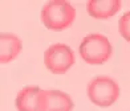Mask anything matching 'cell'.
Instances as JSON below:
<instances>
[{"label": "cell", "mask_w": 130, "mask_h": 111, "mask_svg": "<svg viewBox=\"0 0 130 111\" xmlns=\"http://www.w3.org/2000/svg\"><path fill=\"white\" fill-rule=\"evenodd\" d=\"M76 8L65 0L46 2L40 11V20L45 28L60 32L69 28L76 20Z\"/></svg>", "instance_id": "obj_1"}, {"label": "cell", "mask_w": 130, "mask_h": 111, "mask_svg": "<svg viewBox=\"0 0 130 111\" xmlns=\"http://www.w3.org/2000/svg\"><path fill=\"white\" fill-rule=\"evenodd\" d=\"M78 53L82 61L88 65L98 66L110 60L113 54V45L110 40L102 33H89L81 40Z\"/></svg>", "instance_id": "obj_2"}, {"label": "cell", "mask_w": 130, "mask_h": 111, "mask_svg": "<svg viewBox=\"0 0 130 111\" xmlns=\"http://www.w3.org/2000/svg\"><path fill=\"white\" fill-rule=\"evenodd\" d=\"M86 94L93 104L106 108L118 101L121 90L117 81L109 75H96L88 83Z\"/></svg>", "instance_id": "obj_3"}, {"label": "cell", "mask_w": 130, "mask_h": 111, "mask_svg": "<svg viewBox=\"0 0 130 111\" xmlns=\"http://www.w3.org/2000/svg\"><path fill=\"white\" fill-rule=\"evenodd\" d=\"M76 54L69 45L62 42L52 44L44 52V65L51 73L62 75L74 65Z\"/></svg>", "instance_id": "obj_4"}, {"label": "cell", "mask_w": 130, "mask_h": 111, "mask_svg": "<svg viewBox=\"0 0 130 111\" xmlns=\"http://www.w3.org/2000/svg\"><path fill=\"white\" fill-rule=\"evenodd\" d=\"M46 90L39 86L28 85L17 93L15 106L17 111H45Z\"/></svg>", "instance_id": "obj_5"}, {"label": "cell", "mask_w": 130, "mask_h": 111, "mask_svg": "<svg viewBox=\"0 0 130 111\" xmlns=\"http://www.w3.org/2000/svg\"><path fill=\"white\" fill-rule=\"evenodd\" d=\"M23 50L21 38L15 33H0V65L8 63L17 58Z\"/></svg>", "instance_id": "obj_6"}, {"label": "cell", "mask_w": 130, "mask_h": 111, "mask_svg": "<svg viewBox=\"0 0 130 111\" xmlns=\"http://www.w3.org/2000/svg\"><path fill=\"white\" fill-rule=\"evenodd\" d=\"M122 8L121 0H89L86 3V12L93 19L105 20L114 16Z\"/></svg>", "instance_id": "obj_7"}, {"label": "cell", "mask_w": 130, "mask_h": 111, "mask_svg": "<svg viewBox=\"0 0 130 111\" xmlns=\"http://www.w3.org/2000/svg\"><path fill=\"white\" fill-rule=\"evenodd\" d=\"M74 103L68 93L61 90H46L45 111H73Z\"/></svg>", "instance_id": "obj_8"}, {"label": "cell", "mask_w": 130, "mask_h": 111, "mask_svg": "<svg viewBox=\"0 0 130 111\" xmlns=\"http://www.w3.org/2000/svg\"><path fill=\"white\" fill-rule=\"evenodd\" d=\"M118 32L120 34L130 42V11L125 12L118 20Z\"/></svg>", "instance_id": "obj_9"}]
</instances>
